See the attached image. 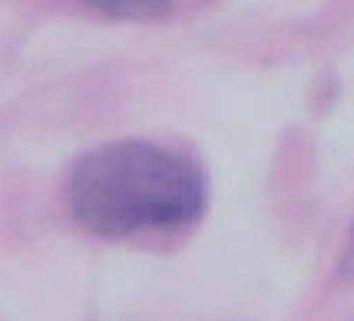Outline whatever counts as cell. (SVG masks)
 <instances>
[{"label":"cell","mask_w":354,"mask_h":321,"mask_svg":"<svg viewBox=\"0 0 354 321\" xmlns=\"http://www.w3.org/2000/svg\"><path fill=\"white\" fill-rule=\"evenodd\" d=\"M212 199L209 172L192 156L149 139H113L83 153L66 179V205L80 229L133 239L199 222Z\"/></svg>","instance_id":"obj_1"},{"label":"cell","mask_w":354,"mask_h":321,"mask_svg":"<svg viewBox=\"0 0 354 321\" xmlns=\"http://www.w3.org/2000/svg\"><path fill=\"white\" fill-rule=\"evenodd\" d=\"M338 278L341 282H354V222L348 229V239H344V248L338 255Z\"/></svg>","instance_id":"obj_3"},{"label":"cell","mask_w":354,"mask_h":321,"mask_svg":"<svg viewBox=\"0 0 354 321\" xmlns=\"http://www.w3.org/2000/svg\"><path fill=\"white\" fill-rule=\"evenodd\" d=\"M83 3L116 20H153L172 7V0H83Z\"/></svg>","instance_id":"obj_2"}]
</instances>
